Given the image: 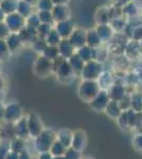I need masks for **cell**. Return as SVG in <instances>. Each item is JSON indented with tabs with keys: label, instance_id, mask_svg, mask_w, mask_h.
<instances>
[{
	"label": "cell",
	"instance_id": "obj_1",
	"mask_svg": "<svg viewBox=\"0 0 142 159\" xmlns=\"http://www.w3.org/2000/svg\"><path fill=\"white\" fill-rule=\"evenodd\" d=\"M55 139L56 133L51 129H45L40 133V135H38L37 137L33 139L35 151L37 152V154L49 152Z\"/></svg>",
	"mask_w": 142,
	"mask_h": 159
},
{
	"label": "cell",
	"instance_id": "obj_2",
	"mask_svg": "<svg viewBox=\"0 0 142 159\" xmlns=\"http://www.w3.org/2000/svg\"><path fill=\"white\" fill-rule=\"evenodd\" d=\"M101 88L97 81H91V80H83L77 88V94L83 100L84 102L90 103L94 97L100 92Z\"/></svg>",
	"mask_w": 142,
	"mask_h": 159
},
{
	"label": "cell",
	"instance_id": "obj_3",
	"mask_svg": "<svg viewBox=\"0 0 142 159\" xmlns=\"http://www.w3.org/2000/svg\"><path fill=\"white\" fill-rule=\"evenodd\" d=\"M54 71V61L44 54L39 55L34 63V72L40 78H47Z\"/></svg>",
	"mask_w": 142,
	"mask_h": 159
},
{
	"label": "cell",
	"instance_id": "obj_4",
	"mask_svg": "<svg viewBox=\"0 0 142 159\" xmlns=\"http://www.w3.org/2000/svg\"><path fill=\"white\" fill-rule=\"evenodd\" d=\"M24 117V110L21 106L17 102H11L6 105L4 108V116L3 121L9 124H15L18 120Z\"/></svg>",
	"mask_w": 142,
	"mask_h": 159
},
{
	"label": "cell",
	"instance_id": "obj_5",
	"mask_svg": "<svg viewBox=\"0 0 142 159\" xmlns=\"http://www.w3.org/2000/svg\"><path fill=\"white\" fill-rule=\"evenodd\" d=\"M103 72L102 64L100 61L92 60L90 61L85 63L83 71L81 73V76L83 80H91V81H97Z\"/></svg>",
	"mask_w": 142,
	"mask_h": 159
},
{
	"label": "cell",
	"instance_id": "obj_6",
	"mask_svg": "<svg viewBox=\"0 0 142 159\" xmlns=\"http://www.w3.org/2000/svg\"><path fill=\"white\" fill-rule=\"evenodd\" d=\"M4 22L11 31V33H19L27 25V19L20 14H18L17 12H15L7 15Z\"/></svg>",
	"mask_w": 142,
	"mask_h": 159
},
{
	"label": "cell",
	"instance_id": "obj_7",
	"mask_svg": "<svg viewBox=\"0 0 142 159\" xmlns=\"http://www.w3.org/2000/svg\"><path fill=\"white\" fill-rule=\"evenodd\" d=\"M27 121H28V129H29L30 137L32 139L37 137L38 135H40V133L46 129L44 126V123L40 119V117L37 114L31 112L27 116Z\"/></svg>",
	"mask_w": 142,
	"mask_h": 159
},
{
	"label": "cell",
	"instance_id": "obj_8",
	"mask_svg": "<svg viewBox=\"0 0 142 159\" xmlns=\"http://www.w3.org/2000/svg\"><path fill=\"white\" fill-rule=\"evenodd\" d=\"M54 71L56 73V76L63 81H68V80L72 79V76L74 75V72L72 70L70 64H69L68 60L66 58H58L57 61V66L54 65Z\"/></svg>",
	"mask_w": 142,
	"mask_h": 159
},
{
	"label": "cell",
	"instance_id": "obj_9",
	"mask_svg": "<svg viewBox=\"0 0 142 159\" xmlns=\"http://www.w3.org/2000/svg\"><path fill=\"white\" fill-rule=\"evenodd\" d=\"M110 101L109 94H108L107 90H103L101 89L99 93L94 97V99L90 102V106L91 108L95 110V111H104L106 106Z\"/></svg>",
	"mask_w": 142,
	"mask_h": 159
},
{
	"label": "cell",
	"instance_id": "obj_10",
	"mask_svg": "<svg viewBox=\"0 0 142 159\" xmlns=\"http://www.w3.org/2000/svg\"><path fill=\"white\" fill-rule=\"evenodd\" d=\"M68 39L76 49H80V48L87 45V31L80 29V28H74L73 32L71 33V35L69 36Z\"/></svg>",
	"mask_w": 142,
	"mask_h": 159
},
{
	"label": "cell",
	"instance_id": "obj_11",
	"mask_svg": "<svg viewBox=\"0 0 142 159\" xmlns=\"http://www.w3.org/2000/svg\"><path fill=\"white\" fill-rule=\"evenodd\" d=\"M87 134L86 132L83 129H76L73 132V136H72V141H71V148H76V150L83 152V151L87 147Z\"/></svg>",
	"mask_w": 142,
	"mask_h": 159
},
{
	"label": "cell",
	"instance_id": "obj_12",
	"mask_svg": "<svg viewBox=\"0 0 142 159\" xmlns=\"http://www.w3.org/2000/svg\"><path fill=\"white\" fill-rule=\"evenodd\" d=\"M14 136L20 139L28 141L30 139V133L29 129H28V121H27V116H24L21 119H19L18 121L14 124Z\"/></svg>",
	"mask_w": 142,
	"mask_h": 159
},
{
	"label": "cell",
	"instance_id": "obj_13",
	"mask_svg": "<svg viewBox=\"0 0 142 159\" xmlns=\"http://www.w3.org/2000/svg\"><path fill=\"white\" fill-rule=\"evenodd\" d=\"M52 15L54 17L55 22L59 21H65L70 18V11H69L68 7L66 4H57V6H54L52 9Z\"/></svg>",
	"mask_w": 142,
	"mask_h": 159
},
{
	"label": "cell",
	"instance_id": "obj_14",
	"mask_svg": "<svg viewBox=\"0 0 142 159\" xmlns=\"http://www.w3.org/2000/svg\"><path fill=\"white\" fill-rule=\"evenodd\" d=\"M58 51H59V55L63 58H70L72 55L76 53V48L72 46V43L69 42L68 38H64V39L61 40V43H58L57 46Z\"/></svg>",
	"mask_w": 142,
	"mask_h": 159
},
{
	"label": "cell",
	"instance_id": "obj_15",
	"mask_svg": "<svg viewBox=\"0 0 142 159\" xmlns=\"http://www.w3.org/2000/svg\"><path fill=\"white\" fill-rule=\"evenodd\" d=\"M55 30L57 31V33L61 35V37L63 38H69V36L71 35V33L74 30V25L73 22L70 20H65V21H59L56 24Z\"/></svg>",
	"mask_w": 142,
	"mask_h": 159
},
{
	"label": "cell",
	"instance_id": "obj_16",
	"mask_svg": "<svg viewBox=\"0 0 142 159\" xmlns=\"http://www.w3.org/2000/svg\"><path fill=\"white\" fill-rule=\"evenodd\" d=\"M105 114L107 115L108 117L110 118V119H113V120H117L119 117H120V115L122 114L123 110L121 109L120 107V104H119L118 101H113V100H110L109 103L106 106V108H105Z\"/></svg>",
	"mask_w": 142,
	"mask_h": 159
},
{
	"label": "cell",
	"instance_id": "obj_17",
	"mask_svg": "<svg viewBox=\"0 0 142 159\" xmlns=\"http://www.w3.org/2000/svg\"><path fill=\"white\" fill-rule=\"evenodd\" d=\"M19 35L21 37L22 42L25 43H32L38 37L37 35V29L33 27H30V25H25V27L19 32Z\"/></svg>",
	"mask_w": 142,
	"mask_h": 159
},
{
	"label": "cell",
	"instance_id": "obj_18",
	"mask_svg": "<svg viewBox=\"0 0 142 159\" xmlns=\"http://www.w3.org/2000/svg\"><path fill=\"white\" fill-rule=\"evenodd\" d=\"M68 61H69V64H70V66H71L72 70H73L74 74L81 75L82 71H83V68L85 66V61L82 60L81 56H80L76 52L70 58H68Z\"/></svg>",
	"mask_w": 142,
	"mask_h": 159
},
{
	"label": "cell",
	"instance_id": "obj_19",
	"mask_svg": "<svg viewBox=\"0 0 142 159\" xmlns=\"http://www.w3.org/2000/svg\"><path fill=\"white\" fill-rule=\"evenodd\" d=\"M72 136H73V132L68 129H61L58 132H56V139L61 141L67 148L71 147Z\"/></svg>",
	"mask_w": 142,
	"mask_h": 159
},
{
	"label": "cell",
	"instance_id": "obj_20",
	"mask_svg": "<svg viewBox=\"0 0 142 159\" xmlns=\"http://www.w3.org/2000/svg\"><path fill=\"white\" fill-rule=\"evenodd\" d=\"M87 46L94 48V49H97V48H100L101 45H102V39H101L100 35L98 34L97 30H89L87 31V39H86Z\"/></svg>",
	"mask_w": 142,
	"mask_h": 159
},
{
	"label": "cell",
	"instance_id": "obj_21",
	"mask_svg": "<svg viewBox=\"0 0 142 159\" xmlns=\"http://www.w3.org/2000/svg\"><path fill=\"white\" fill-rule=\"evenodd\" d=\"M108 94H109L110 100H113V101H118L120 102L124 97L125 94V88L122 85H112L108 89Z\"/></svg>",
	"mask_w": 142,
	"mask_h": 159
},
{
	"label": "cell",
	"instance_id": "obj_22",
	"mask_svg": "<svg viewBox=\"0 0 142 159\" xmlns=\"http://www.w3.org/2000/svg\"><path fill=\"white\" fill-rule=\"evenodd\" d=\"M97 82L99 83L101 89H103V90H108V89L112 86V83H113L112 73L108 72V71H103V72L101 73V75L99 76V79L97 80Z\"/></svg>",
	"mask_w": 142,
	"mask_h": 159
},
{
	"label": "cell",
	"instance_id": "obj_23",
	"mask_svg": "<svg viewBox=\"0 0 142 159\" xmlns=\"http://www.w3.org/2000/svg\"><path fill=\"white\" fill-rule=\"evenodd\" d=\"M7 47L11 52L13 51H16L20 46L22 45V39L20 37L19 33H11L9 36L7 37Z\"/></svg>",
	"mask_w": 142,
	"mask_h": 159
},
{
	"label": "cell",
	"instance_id": "obj_24",
	"mask_svg": "<svg viewBox=\"0 0 142 159\" xmlns=\"http://www.w3.org/2000/svg\"><path fill=\"white\" fill-rule=\"evenodd\" d=\"M95 30H97L98 34L100 35L102 42H106V40L110 39L113 35V30H112V25H109L108 24L99 25Z\"/></svg>",
	"mask_w": 142,
	"mask_h": 159
},
{
	"label": "cell",
	"instance_id": "obj_25",
	"mask_svg": "<svg viewBox=\"0 0 142 159\" xmlns=\"http://www.w3.org/2000/svg\"><path fill=\"white\" fill-rule=\"evenodd\" d=\"M77 54L81 56V58L83 60L85 63L90 61L95 58V49L89 47V46H84V47L77 49Z\"/></svg>",
	"mask_w": 142,
	"mask_h": 159
},
{
	"label": "cell",
	"instance_id": "obj_26",
	"mask_svg": "<svg viewBox=\"0 0 142 159\" xmlns=\"http://www.w3.org/2000/svg\"><path fill=\"white\" fill-rule=\"evenodd\" d=\"M18 1L19 0H2L0 3V7L3 10L7 15L12 14V13L17 12Z\"/></svg>",
	"mask_w": 142,
	"mask_h": 159
},
{
	"label": "cell",
	"instance_id": "obj_27",
	"mask_svg": "<svg viewBox=\"0 0 142 159\" xmlns=\"http://www.w3.org/2000/svg\"><path fill=\"white\" fill-rule=\"evenodd\" d=\"M17 13L27 19L33 13L32 6H31L30 3H28L27 1H25V0H19V1H18V7H17Z\"/></svg>",
	"mask_w": 142,
	"mask_h": 159
},
{
	"label": "cell",
	"instance_id": "obj_28",
	"mask_svg": "<svg viewBox=\"0 0 142 159\" xmlns=\"http://www.w3.org/2000/svg\"><path fill=\"white\" fill-rule=\"evenodd\" d=\"M66 150H67V148L65 147V145H64L61 141L55 139V141L53 142L52 147H51L49 152L51 153V155L52 156H64L66 153Z\"/></svg>",
	"mask_w": 142,
	"mask_h": 159
},
{
	"label": "cell",
	"instance_id": "obj_29",
	"mask_svg": "<svg viewBox=\"0 0 142 159\" xmlns=\"http://www.w3.org/2000/svg\"><path fill=\"white\" fill-rule=\"evenodd\" d=\"M108 20H109V12H108L106 7H101L100 10H98L97 14H95V21H97V24H108Z\"/></svg>",
	"mask_w": 142,
	"mask_h": 159
},
{
	"label": "cell",
	"instance_id": "obj_30",
	"mask_svg": "<svg viewBox=\"0 0 142 159\" xmlns=\"http://www.w3.org/2000/svg\"><path fill=\"white\" fill-rule=\"evenodd\" d=\"M62 39H63V38H62L61 35L57 33V31L55 30V28H53L52 31L49 33V35L46 37L45 40H46V43H47L48 46H55V47H57L58 43H61Z\"/></svg>",
	"mask_w": 142,
	"mask_h": 159
},
{
	"label": "cell",
	"instance_id": "obj_31",
	"mask_svg": "<svg viewBox=\"0 0 142 159\" xmlns=\"http://www.w3.org/2000/svg\"><path fill=\"white\" fill-rule=\"evenodd\" d=\"M10 148H11V151H15V152L19 153L25 148V141L20 139V138L14 137L10 141Z\"/></svg>",
	"mask_w": 142,
	"mask_h": 159
},
{
	"label": "cell",
	"instance_id": "obj_32",
	"mask_svg": "<svg viewBox=\"0 0 142 159\" xmlns=\"http://www.w3.org/2000/svg\"><path fill=\"white\" fill-rule=\"evenodd\" d=\"M37 15H38V17H39V20L42 24L53 25V22H55L51 11H39Z\"/></svg>",
	"mask_w": 142,
	"mask_h": 159
},
{
	"label": "cell",
	"instance_id": "obj_33",
	"mask_svg": "<svg viewBox=\"0 0 142 159\" xmlns=\"http://www.w3.org/2000/svg\"><path fill=\"white\" fill-rule=\"evenodd\" d=\"M52 25L49 24H40L37 28V35L39 38H43V39H46V37L49 35V33L52 31Z\"/></svg>",
	"mask_w": 142,
	"mask_h": 159
},
{
	"label": "cell",
	"instance_id": "obj_34",
	"mask_svg": "<svg viewBox=\"0 0 142 159\" xmlns=\"http://www.w3.org/2000/svg\"><path fill=\"white\" fill-rule=\"evenodd\" d=\"M43 54L45 56H47L48 58H50V60L55 61V60H57L58 56H59L58 48L55 47V46H47V48H46V50L44 51Z\"/></svg>",
	"mask_w": 142,
	"mask_h": 159
},
{
	"label": "cell",
	"instance_id": "obj_35",
	"mask_svg": "<svg viewBox=\"0 0 142 159\" xmlns=\"http://www.w3.org/2000/svg\"><path fill=\"white\" fill-rule=\"evenodd\" d=\"M33 48H34V50L36 52H39V53H44V51L46 50V48H47V43H46L45 39H43V38H39L37 37L36 39L33 42Z\"/></svg>",
	"mask_w": 142,
	"mask_h": 159
},
{
	"label": "cell",
	"instance_id": "obj_36",
	"mask_svg": "<svg viewBox=\"0 0 142 159\" xmlns=\"http://www.w3.org/2000/svg\"><path fill=\"white\" fill-rule=\"evenodd\" d=\"M65 158L66 159H82L83 158V155H82V152L80 151L76 150L73 148H68L66 150V153H65Z\"/></svg>",
	"mask_w": 142,
	"mask_h": 159
},
{
	"label": "cell",
	"instance_id": "obj_37",
	"mask_svg": "<svg viewBox=\"0 0 142 159\" xmlns=\"http://www.w3.org/2000/svg\"><path fill=\"white\" fill-rule=\"evenodd\" d=\"M118 125L120 126L121 129H126L130 127V123H128V116H127V110L126 111H122L120 117L117 119Z\"/></svg>",
	"mask_w": 142,
	"mask_h": 159
},
{
	"label": "cell",
	"instance_id": "obj_38",
	"mask_svg": "<svg viewBox=\"0 0 142 159\" xmlns=\"http://www.w3.org/2000/svg\"><path fill=\"white\" fill-rule=\"evenodd\" d=\"M10 51L9 47H7V43L6 39H0V60H7L9 57Z\"/></svg>",
	"mask_w": 142,
	"mask_h": 159
},
{
	"label": "cell",
	"instance_id": "obj_39",
	"mask_svg": "<svg viewBox=\"0 0 142 159\" xmlns=\"http://www.w3.org/2000/svg\"><path fill=\"white\" fill-rule=\"evenodd\" d=\"M36 6L39 11H52L54 7L52 0H38Z\"/></svg>",
	"mask_w": 142,
	"mask_h": 159
},
{
	"label": "cell",
	"instance_id": "obj_40",
	"mask_svg": "<svg viewBox=\"0 0 142 159\" xmlns=\"http://www.w3.org/2000/svg\"><path fill=\"white\" fill-rule=\"evenodd\" d=\"M40 24H42V22H40V20H39V17H38L37 14H34V13H32L27 18V25H30V27L35 28V29H37L38 25Z\"/></svg>",
	"mask_w": 142,
	"mask_h": 159
},
{
	"label": "cell",
	"instance_id": "obj_41",
	"mask_svg": "<svg viewBox=\"0 0 142 159\" xmlns=\"http://www.w3.org/2000/svg\"><path fill=\"white\" fill-rule=\"evenodd\" d=\"M11 151L10 148V141H0V159H4L7 153Z\"/></svg>",
	"mask_w": 142,
	"mask_h": 159
},
{
	"label": "cell",
	"instance_id": "obj_42",
	"mask_svg": "<svg viewBox=\"0 0 142 159\" xmlns=\"http://www.w3.org/2000/svg\"><path fill=\"white\" fill-rule=\"evenodd\" d=\"M11 34V31L7 28L6 22H0V39H7V37Z\"/></svg>",
	"mask_w": 142,
	"mask_h": 159
},
{
	"label": "cell",
	"instance_id": "obj_43",
	"mask_svg": "<svg viewBox=\"0 0 142 159\" xmlns=\"http://www.w3.org/2000/svg\"><path fill=\"white\" fill-rule=\"evenodd\" d=\"M133 147L136 151L142 152V134L136 135L133 138Z\"/></svg>",
	"mask_w": 142,
	"mask_h": 159
},
{
	"label": "cell",
	"instance_id": "obj_44",
	"mask_svg": "<svg viewBox=\"0 0 142 159\" xmlns=\"http://www.w3.org/2000/svg\"><path fill=\"white\" fill-rule=\"evenodd\" d=\"M133 110L135 111H141L142 109V99L138 98V97H135V98L131 99V107Z\"/></svg>",
	"mask_w": 142,
	"mask_h": 159
},
{
	"label": "cell",
	"instance_id": "obj_45",
	"mask_svg": "<svg viewBox=\"0 0 142 159\" xmlns=\"http://www.w3.org/2000/svg\"><path fill=\"white\" fill-rule=\"evenodd\" d=\"M33 155L30 153V151H28L27 148L22 150L21 152H19V159H32Z\"/></svg>",
	"mask_w": 142,
	"mask_h": 159
},
{
	"label": "cell",
	"instance_id": "obj_46",
	"mask_svg": "<svg viewBox=\"0 0 142 159\" xmlns=\"http://www.w3.org/2000/svg\"><path fill=\"white\" fill-rule=\"evenodd\" d=\"M4 159H19V153L15 152V151H10Z\"/></svg>",
	"mask_w": 142,
	"mask_h": 159
},
{
	"label": "cell",
	"instance_id": "obj_47",
	"mask_svg": "<svg viewBox=\"0 0 142 159\" xmlns=\"http://www.w3.org/2000/svg\"><path fill=\"white\" fill-rule=\"evenodd\" d=\"M38 159H52L53 156L51 155L50 152H45V153H40L38 154Z\"/></svg>",
	"mask_w": 142,
	"mask_h": 159
},
{
	"label": "cell",
	"instance_id": "obj_48",
	"mask_svg": "<svg viewBox=\"0 0 142 159\" xmlns=\"http://www.w3.org/2000/svg\"><path fill=\"white\" fill-rule=\"evenodd\" d=\"M4 108H6V105H3L0 102V121L3 120V116H4Z\"/></svg>",
	"mask_w": 142,
	"mask_h": 159
},
{
	"label": "cell",
	"instance_id": "obj_49",
	"mask_svg": "<svg viewBox=\"0 0 142 159\" xmlns=\"http://www.w3.org/2000/svg\"><path fill=\"white\" fill-rule=\"evenodd\" d=\"M54 6H57V4H66L68 2V0H52Z\"/></svg>",
	"mask_w": 142,
	"mask_h": 159
},
{
	"label": "cell",
	"instance_id": "obj_50",
	"mask_svg": "<svg viewBox=\"0 0 142 159\" xmlns=\"http://www.w3.org/2000/svg\"><path fill=\"white\" fill-rule=\"evenodd\" d=\"M6 17H7V14L3 12V10L0 7V22H2V21H4V19H6Z\"/></svg>",
	"mask_w": 142,
	"mask_h": 159
},
{
	"label": "cell",
	"instance_id": "obj_51",
	"mask_svg": "<svg viewBox=\"0 0 142 159\" xmlns=\"http://www.w3.org/2000/svg\"><path fill=\"white\" fill-rule=\"evenodd\" d=\"M3 89H4V80L0 75V94L3 92Z\"/></svg>",
	"mask_w": 142,
	"mask_h": 159
},
{
	"label": "cell",
	"instance_id": "obj_52",
	"mask_svg": "<svg viewBox=\"0 0 142 159\" xmlns=\"http://www.w3.org/2000/svg\"><path fill=\"white\" fill-rule=\"evenodd\" d=\"M25 1H27L28 3L31 4V6H35V4H37L38 0H25Z\"/></svg>",
	"mask_w": 142,
	"mask_h": 159
},
{
	"label": "cell",
	"instance_id": "obj_53",
	"mask_svg": "<svg viewBox=\"0 0 142 159\" xmlns=\"http://www.w3.org/2000/svg\"><path fill=\"white\" fill-rule=\"evenodd\" d=\"M52 159H66L65 156H53Z\"/></svg>",
	"mask_w": 142,
	"mask_h": 159
},
{
	"label": "cell",
	"instance_id": "obj_54",
	"mask_svg": "<svg viewBox=\"0 0 142 159\" xmlns=\"http://www.w3.org/2000/svg\"><path fill=\"white\" fill-rule=\"evenodd\" d=\"M82 159H94V158H92V157H83Z\"/></svg>",
	"mask_w": 142,
	"mask_h": 159
},
{
	"label": "cell",
	"instance_id": "obj_55",
	"mask_svg": "<svg viewBox=\"0 0 142 159\" xmlns=\"http://www.w3.org/2000/svg\"><path fill=\"white\" fill-rule=\"evenodd\" d=\"M32 159H38V156H33Z\"/></svg>",
	"mask_w": 142,
	"mask_h": 159
},
{
	"label": "cell",
	"instance_id": "obj_56",
	"mask_svg": "<svg viewBox=\"0 0 142 159\" xmlns=\"http://www.w3.org/2000/svg\"><path fill=\"white\" fill-rule=\"evenodd\" d=\"M0 141H1V134H0Z\"/></svg>",
	"mask_w": 142,
	"mask_h": 159
},
{
	"label": "cell",
	"instance_id": "obj_57",
	"mask_svg": "<svg viewBox=\"0 0 142 159\" xmlns=\"http://www.w3.org/2000/svg\"><path fill=\"white\" fill-rule=\"evenodd\" d=\"M1 1H2V0H0V3H1Z\"/></svg>",
	"mask_w": 142,
	"mask_h": 159
}]
</instances>
